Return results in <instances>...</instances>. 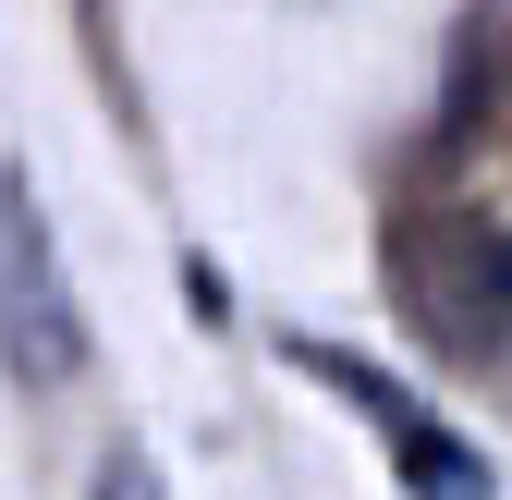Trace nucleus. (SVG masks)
Returning <instances> with one entry per match:
<instances>
[{
  "label": "nucleus",
  "instance_id": "nucleus-1",
  "mask_svg": "<svg viewBox=\"0 0 512 500\" xmlns=\"http://www.w3.org/2000/svg\"><path fill=\"white\" fill-rule=\"evenodd\" d=\"M0 366L25 391H61L86 366V318H74V281H61V244L25 196V171H0Z\"/></svg>",
  "mask_w": 512,
  "mask_h": 500
},
{
  "label": "nucleus",
  "instance_id": "nucleus-2",
  "mask_svg": "<svg viewBox=\"0 0 512 500\" xmlns=\"http://www.w3.org/2000/svg\"><path fill=\"white\" fill-rule=\"evenodd\" d=\"M403 269H415V318L452 354H500L512 342V232H476V220L415 232Z\"/></svg>",
  "mask_w": 512,
  "mask_h": 500
},
{
  "label": "nucleus",
  "instance_id": "nucleus-3",
  "mask_svg": "<svg viewBox=\"0 0 512 500\" xmlns=\"http://www.w3.org/2000/svg\"><path fill=\"white\" fill-rule=\"evenodd\" d=\"M305 366H317V379H342V391H354V403H366L378 427H391V452H403V488H427V500H488V488H500L476 440H452V427H427V415H415L403 391H378V379H366L354 354H305Z\"/></svg>",
  "mask_w": 512,
  "mask_h": 500
}]
</instances>
